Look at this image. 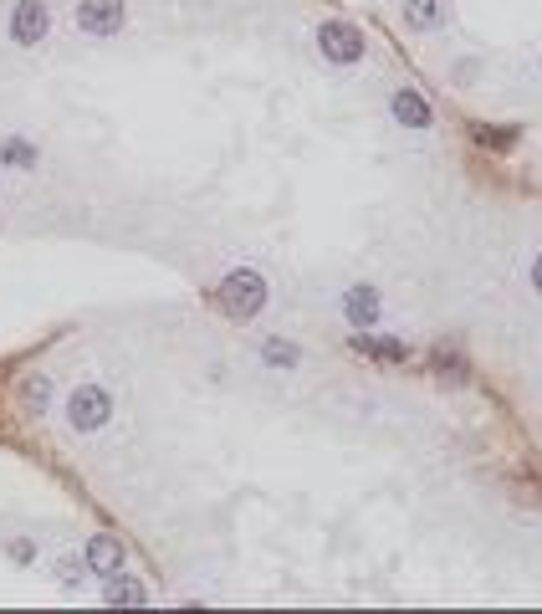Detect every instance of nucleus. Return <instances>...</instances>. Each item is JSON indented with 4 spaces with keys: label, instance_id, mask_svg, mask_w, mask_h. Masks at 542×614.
Listing matches in <instances>:
<instances>
[{
    "label": "nucleus",
    "instance_id": "obj_9",
    "mask_svg": "<svg viewBox=\"0 0 542 614\" xmlns=\"http://www.w3.org/2000/svg\"><path fill=\"white\" fill-rule=\"evenodd\" d=\"M353 348H358V354H369V359H384V364H399L404 354H410L404 343H394V338H369V333H358Z\"/></svg>",
    "mask_w": 542,
    "mask_h": 614
},
{
    "label": "nucleus",
    "instance_id": "obj_2",
    "mask_svg": "<svg viewBox=\"0 0 542 614\" xmlns=\"http://www.w3.org/2000/svg\"><path fill=\"white\" fill-rule=\"evenodd\" d=\"M108 415H113L108 389H98V384H82V389H72V400H67V420H72V430H98Z\"/></svg>",
    "mask_w": 542,
    "mask_h": 614
},
{
    "label": "nucleus",
    "instance_id": "obj_12",
    "mask_svg": "<svg viewBox=\"0 0 542 614\" xmlns=\"http://www.w3.org/2000/svg\"><path fill=\"white\" fill-rule=\"evenodd\" d=\"M21 400H26V410H41V405L52 400V379H47V374L26 379V384H21Z\"/></svg>",
    "mask_w": 542,
    "mask_h": 614
},
{
    "label": "nucleus",
    "instance_id": "obj_1",
    "mask_svg": "<svg viewBox=\"0 0 542 614\" xmlns=\"http://www.w3.org/2000/svg\"><path fill=\"white\" fill-rule=\"evenodd\" d=\"M261 302H266V282L256 272H231V277L220 282V307L231 318H256Z\"/></svg>",
    "mask_w": 542,
    "mask_h": 614
},
{
    "label": "nucleus",
    "instance_id": "obj_10",
    "mask_svg": "<svg viewBox=\"0 0 542 614\" xmlns=\"http://www.w3.org/2000/svg\"><path fill=\"white\" fill-rule=\"evenodd\" d=\"M440 0H404V21H410L415 31H430V26H440Z\"/></svg>",
    "mask_w": 542,
    "mask_h": 614
},
{
    "label": "nucleus",
    "instance_id": "obj_11",
    "mask_svg": "<svg viewBox=\"0 0 542 614\" xmlns=\"http://www.w3.org/2000/svg\"><path fill=\"white\" fill-rule=\"evenodd\" d=\"M108 604H144V584H133L123 574H108Z\"/></svg>",
    "mask_w": 542,
    "mask_h": 614
},
{
    "label": "nucleus",
    "instance_id": "obj_13",
    "mask_svg": "<svg viewBox=\"0 0 542 614\" xmlns=\"http://www.w3.org/2000/svg\"><path fill=\"white\" fill-rule=\"evenodd\" d=\"M0 159L16 164V169H26V164H36V149H31V144H21V139H6V144H0Z\"/></svg>",
    "mask_w": 542,
    "mask_h": 614
},
{
    "label": "nucleus",
    "instance_id": "obj_14",
    "mask_svg": "<svg viewBox=\"0 0 542 614\" xmlns=\"http://www.w3.org/2000/svg\"><path fill=\"white\" fill-rule=\"evenodd\" d=\"M261 354H266V364H297V348L292 343H282V338H266V348H261Z\"/></svg>",
    "mask_w": 542,
    "mask_h": 614
},
{
    "label": "nucleus",
    "instance_id": "obj_16",
    "mask_svg": "<svg viewBox=\"0 0 542 614\" xmlns=\"http://www.w3.org/2000/svg\"><path fill=\"white\" fill-rule=\"evenodd\" d=\"M532 287L542 292V256H537V267H532Z\"/></svg>",
    "mask_w": 542,
    "mask_h": 614
},
{
    "label": "nucleus",
    "instance_id": "obj_3",
    "mask_svg": "<svg viewBox=\"0 0 542 614\" xmlns=\"http://www.w3.org/2000/svg\"><path fill=\"white\" fill-rule=\"evenodd\" d=\"M318 47H323L328 62L348 67V62L364 57V36H358V26H348V21H323L318 26Z\"/></svg>",
    "mask_w": 542,
    "mask_h": 614
},
{
    "label": "nucleus",
    "instance_id": "obj_6",
    "mask_svg": "<svg viewBox=\"0 0 542 614\" xmlns=\"http://www.w3.org/2000/svg\"><path fill=\"white\" fill-rule=\"evenodd\" d=\"M343 313H348L353 328H374V323H379V292H374V287H348Z\"/></svg>",
    "mask_w": 542,
    "mask_h": 614
},
{
    "label": "nucleus",
    "instance_id": "obj_7",
    "mask_svg": "<svg viewBox=\"0 0 542 614\" xmlns=\"http://www.w3.org/2000/svg\"><path fill=\"white\" fill-rule=\"evenodd\" d=\"M389 108H394V118L404 128H430V103L415 93V87H399V93L389 98Z\"/></svg>",
    "mask_w": 542,
    "mask_h": 614
},
{
    "label": "nucleus",
    "instance_id": "obj_8",
    "mask_svg": "<svg viewBox=\"0 0 542 614\" xmlns=\"http://www.w3.org/2000/svg\"><path fill=\"white\" fill-rule=\"evenodd\" d=\"M87 568H93V574H118L123 568V543L118 538H108V533H98L93 543H87Z\"/></svg>",
    "mask_w": 542,
    "mask_h": 614
},
{
    "label": "nucleus",
    "instance_id": "obj_4",
    "mask_svg": "<svg viewBox=\"0 0 542 614\" xmlns=\"http://www.w3.org/2000/svg\"><path fill=\"white\" fill-rule=\"evenodd\" d=\"M77 26L87 36H113L123 26V0H82V6H77Z\"/></svg>",
    "mask_w": 542,
    "mask_h": 614
},
{
    "label": "nucleus",
    "instance_id": "obj_5",
    "mask_svg": "<svg viewBox=\"0 0 542 614\" xmlns=\"http://www.w3.org/2000/svg\"><path fill=\"white\" fill-rule=\"evenodd\" d=\"M52 26V11L41 6V0H21L16 16H11V41H21V47H36L41 36H47Z\"/></svg>",
    "mask_w": 542,
    "mask_h": 614
},
{
    "label": "nucleus",
    "instance_id": "obj_15",
    "mask_svg": "<svg viewBox=\"0 0 542 614\" xmlns=\"http://www.w3.org/2000/svg\"><path fill=\"white\" fill-rule=\"evenodd\" d=\"M476 139H481V144H491V149H507V144H517V128H496V134H486V128H481Z\"/></svg>",
    "mask_w": 542,
    "mask_h": 614
}]
</instances>
